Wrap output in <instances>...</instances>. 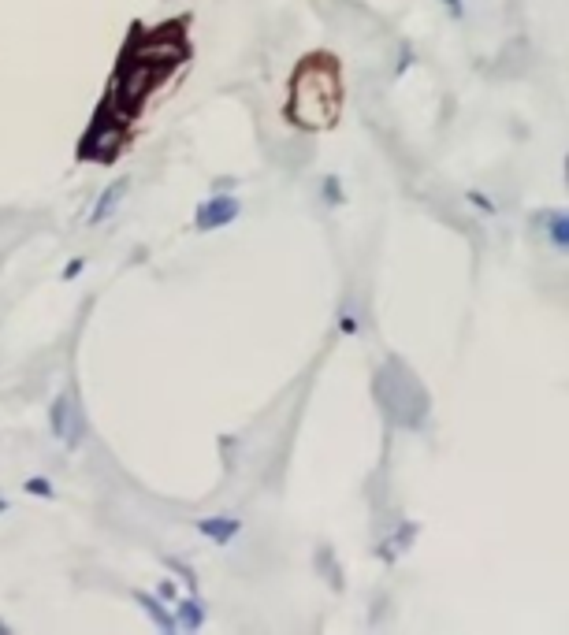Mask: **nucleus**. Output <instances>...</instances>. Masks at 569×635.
<instances>
[{"label": "nucleus", "mask_w": 569, "mask_h": 635, "mask_svg": "<svg viewBox=\"0 0 569 635\" xmlns=\"http://www.w3.org/2000/svg\"><path fill=\"white\" fill-rule=\"evenodd\" d=\"M179 621H183L186 628H198V624H201L198 602H179Z\"/></svg>", "instance_id": "6e6552de"}, {"label": "nucleus", "mask_w": 569, "mask_h": 635, "mask_svg": "<svg viewBox=\"0 0 569 635\" xmlns=\"http://www.w3.org/2000/svg\"><path fill=\"white\" fill-rule=\"evenodd\" d=\"M443 4H447L450 15H462V0H443Z\"/></svg>", "instance_id": "9b49d317"}, {"label": "nucleus", "mask_w": 569, "mask_h": 635, "mask_svg": "<svg viewBox=\"0 0 569 635\" xmlns=\"http://www.w3.org/2000/svg\"><path fill=\"white\" fill-rule=\"evenodd\" d=\"M0 509H4V502H0Z\"/></svg>", "instance_id": "f8f14e48"}, {"label": "nucleus", "mask_w": 569, "mask_h": 635, "mask_svg": "<svg viewBox=\"0 0 569 635\" xmlns=\"http://www.w3.org/2000/svg\"><path fill=\"white\" fill-rule=\"evenodd\" d=\"M153 82H157V64L127 56V64H123L120 78H116V86H112V101L108 104H112L120 116H134V112L142 108V97L149 93Z\"/></svg>", "instance_id": "f03ea898"}, {"label": "nucleus", "mask_w": 569, "mask_h": 635, "mask_svg": "<svg viewBox=\"0 0 569 635\" xmlns=\"http://www.w3.org/2000/svg\"><path fill=\"white\" fill-rule=\"evenodd\" d=\"M201 532L216 539V543H227L231 535L239 532V520H201Z\"/></svg>", "instance_id": "423d86ee"}, {"label": "nucleus", "mask_w": 569, "mask_h": 635, "mask_svg": "<svg viewBox=\"0 0 569 635\" xmlns=\"http://www.w3.org/2000/svg\"><path fill=\"white\" fill-rule=\"evenodd\" d=\"M239 216V201H231V197H216L209 205H201L198 212V227L201 231H212V227H224Z\"/></svg>", "instance_id": "20e7f679"}, {"label": "nucleus", "mask_w": 569, "mask_h": 635, "mask_svg": "<svg viewBox=\"0 0 569 635\" xmlns=\"http://www.w3.org/2000/svg\"><path fill=\"white\" fill-rule=\"evenodd\" d=\"M123 194H127V179L112 182V186H108L105 194H101V201L93 205V223H101V220H105V216H108V212H112V208H116V201H120Z\"/></svg>", "instance_id": "39448f33"}, {"label": "nucleus", "mask_w": 569, "mask_h": 635, "mask_svg": "<svg viewBox=\"0 0 569 635\" xmlns=\"http://www.w3.org/2000/svg\"><path fill=\"white\" fill-rule=\"evenodd\" d=\"M27 491L30 494H53V487H49L45 480H27Z\"/></svg>", "instance_id": "9d476101"}, {"label": "nucleus", "mask_w": 569, "mask_h": 635, "mask_svg": "<svg viewBox=\"0 0 569 635\" xmlns=\"http://www.w3.org/2000/svg\"><path fill=\"white\" fill-rule=\"evenodd\" d=\"M551 238H555V246L558 249H566V216H551Z\"/></svg>", "instance_id": "1a4fd4ad"}, {"label": "nucleus", "mask_w": 569, "mask_h": 635, "mask_svg": "<svg viewBox=\"0 0 569 635\" xmlns=\"http://www.w3.org/2000/svg\"><path fill=\"white\" fill-rule=\"evenodd\" d=\"M335 97H339L335 75L331 71H317L313 64H302V71L294 78V104H291L294 123H302V127H328L331 116H335Z\"/></svg>", "instance_id": "f257e3e1"}, {"label": "nucleus", "mask_w": 569, "mask_h": 635, "mask_svg": "<svg viewBox=\"0 0 569 635\" xmlns=\"http://www.w3.org/2000/svg\"><path fill=\"white\" fill-rule=\"evenodd\" d=\"M138 602H142V606H146L149 617H153V621L160 624V632H175V621H172V617H168V613H164V610H160V602H157V598L138 595Z\"/></svg>", "instance_id": "0eeeda50"}, {"label": "nucleus", "mask_w": 569, "mask_h": 635, "mask_svg": "<svg viewBox=\"0 0 569 635\" xmlns=\"http://www.w3.org/2000/svg\"><path fill=\"white\" fill-rule=\"evenodd\" d=\"M120 142H123V119L112 104H105V108H101V116L93 119L86 142H82V156H93V153L108 156V153H116V145Z\"/></svg>", "instance_id": "7ed1b4c3"}]
</instances>
